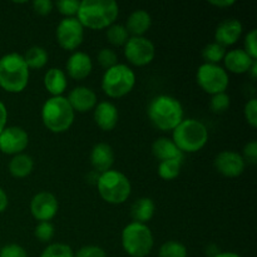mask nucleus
<instances>
[{"mask_svg": "<svg viewBox=\"0 0 257 257\" xmlns=\"http://www.w3.org/2000/svg\"><path fill=\"white\" fill-rule=\"evenodd\" d=\"M172 141L182 153H196L208 142V130L201 120L187 118L172 131Z\"/></svg>", "mask_w": 257, "mask_h": 257, "instance_id": "20e7f679", "label": "nucleus"}, {"mask_svg": "<svg viewBox=\"0 0 257 257\" xmlns=\"http://www.w3.org/2000/svg\"><path fill=\"white\" fill-rule=\"evenodd\" d=\"M151 25H152L151 15L146 10L138 9L128 17L127 24L124 27L128 34H132V37H143L150 30Z\"/></svg>", "mask_w": 257, "mask_h": 257, "instance_id": "412c9836", "label": "nucleus"}, {"mask_svg": "<svg viewBox=\"0 0 257 257\" xmlns=\"http://www.w3.org/2000/svg\"><path fill=\"white\" fill-rule=\"evenodd\" d=\"M97 59L100 67L104 68L105 70L114 67L115 64H118L117 53L113 49H109V48H103V49H100L97 55Z\"/></svg>", "mask_w": 257, "mask_h": 257, "instance_id": "f704fd0d", "label": "nucleus"}, {"mask_svg": "<svg viewBox=\"0 0 257 257\" xmlns=\"http://www.w3.org/2000/svg\"><path fill=\"white\" fill-rule=\"evenodd\" d=\"M153 233L145 223L131 222L122 231L123 250L131 257H146L153 248Z\"/></svg>", "mask_w": 257, "mask_h": 257, "instance_id": "0eeeda50", "label": "nucleus"}, {"mask_svg": "<svg viewBox=\"0 0 257 257\" xmlns=\"http://www.w3.org/2000/svg\"><path fill=\"white\" fill-rule=\"evenodd\" d=\"M160 257H187V248L178 241H167L160 247Z\"/></svg>", "mask_w": 257, "mask_h": 257, "instance_id": "c756f323", "label": "nucleus"}, {"mask_svg": "<svg viewBox=\"0 0 257 257\" xmlns=\"http://www.w3.org/2000/svg\"><path fill=\"white\" fill-rule=\"evenodd\" d=\"M97 188L100 197L110 205L124 203L132 192V186L127 176L115 170L100 173L97 181Z\"/></svg>", "mask_w": 257, "mask_h": 257, "instance_id": "423d86ee", "label": "nucleus"}, {"mask_svg": "<svg viewBox=\"0 0 257 257\" xmlns=\"http://www.w3.org/2000/svg\"><path fill=\"white\" fill-rule=\"evenodd\" d=\"M0 257H28V253L20 245L9 243L0 250Z\"/></svg>", "mask_w": 257, "mask_h": 257, "instance_id": "4c0bfd02", "label": "nucleus"}, {"mask_svg": "<svg viewBox=\"0 0 257 257\" xmlns=\"http://www.w3.org/2000/svg\"><path fill=\"white\" fill-rule=\"evenodd\" d=\"M68 75L75 80H83L92 73L93 63L89 55L84 52H74L65 64Z\"/></svg>", "mask_w": 257, "mask_h": 257, "instance_id": "dca6fc26", "label": "nucleus"}, {"mask_svg": "<svg viewBox=\"0 0 257 257\" xmlns=\"http://www.w3.org/2000/svg\"><path fill=\"white\" fill-rule=\"evenodd\" d=\"M44 87L52 97H60L68 87L67 74L59 68H50L44 75Z\"/></svg>", "mask_w": 257, "mask_h": 257, "instance_id": "5701e85b", "label": "nucleus"}, {"mask_svg": "<svg viewBox=\"0 0 257 257\" xmlns=\"http://www.w3.org/2000/svg\"><path fill=\"white\" fill-rule=\"evenodd\" d=\"M182 168V160H167L158 163V176L162 180L172 181L177 178Z\"/></svg>", "mask_w": 257, "mask_h": 257, "instance_id": "bb28decb", "label": "nucleus"}, {"mask_svg": "<svg viewBox=\"0 0 257 257\" xmlns=\"http://www.w3.org/2000/svg\"><path fill=\"white\" fill-rule=\"evenodd\" d=\"M59 208L57 197L53 193L42 191L30 201V212L39 222H50L55 217Z\"/></svg>", "mask_w": 257, "mask_h": 257, "instance_id": "ddd939ff", "label": "nucleus"}, {"mask_svg": "<svg viewBox=\"0 0 257 257\" xmlns=\"http://www.w3.org/2000/svg\"><path fill=\"white\" fill-rule=\"evenodd\" d=\"M212 257H241V256L237 255V253H235V252H218Z\"/></svg>", "mask_w": 257, "mask_h": 257, "instance_id": "49530a36", "label": "nucleus"}, {"mask_svg": "<svg viewBox=\"0 0 257 257\" xmlns=\"http://www.w3.org/2000/svg\"><path fill=\"white\" fill-rule=\"evenodd\" d=\"M245 52L252 58L253 60H257V30L252 29L250 33H247V35L245 37Z\"/></svg>", "mask_w": 257, "mask_h": 257, "instance_id": "c9c22d12", "label": "nucleus"}, {"mask_svg": "<svg viewBox=\"0 0 257 257\" xmlns=\"http://www.w3.org/2000/svg\"><path fill=\"white\" fill-rule=\"evenodd\" d=\"M124 57L136 67H145L156 57V47L146 37H131L124 44Z\"/></svg>", "mask_w": 257, "mask_h": 257, "instance_id": "9d476101", "label": "nucleus"}, {"mask_svg": "<svg viewBox=\"0 0 257 257\" xmlns=\"http://www.w3.org/2000/svg\"><path fill=\"white\" fill-rule=\"evenodd\" d=\"M54 5L59 10L60 14L64 15L65 18H77L80 2L79 0H59Z\"/></svg>", "mask_w": 257, "mask_h": 257, "instance_id": "2f4dec72", "label": "nucleus"}, {"mask_svg": "<svg viewBox=\"0 0 257 257\" xmlns=\"http://www.w3.org/2000/svg\"><path fill=\"white\" fill-rule=\"evenodd\" d=\"M34 235L40 242H49L55 235V228L52 222H39L35 226Z\"/></svg>", "mask_w": 257, "mask_h": 257, "instance_id": "72a5a7b5", "label": "nucleus"}, {"mask_svg": "<svg viewBox=\"0 0 257 257\" xmlns=\"http://www.w3.org/2000/svg\"><path fill=\"white\" fill-rule=\"evenodd\" d=\"M105 35H107L108 42L112 45H115V47H122V45L124 47L127 40L130 39V34H128L124 25L115 24V23L107 28Z\"/></svg>", "mask_w": 257, "mask_h": 257, "instance_id": "c85d7f7f", "label": "nucleus"}, {"mask_svg": "<svg viewBox=\"0 0 257 257\" xmlns=\"http://www.w3.org/2000/svg\"><path fill=\"white\" fill-rule=\"evenodd\" d=\"M74 257H107V253L99 246L89 245L83 246L82 248H79Z\"/></svg>", "mask_w": 257, "mask_h": 257, "instance_id": "58836bf2", "label": "nucleus"}, {"mask_svg": "<svg viewBox=\"0 0 257 257\" xmlns=\"http://www.w3.org/2000/svg\"><path fill=\"white\" fill-rule=\"evenodd\" d=\"M136 85V74L128 65L115 64L104 72L102 89L109 98H122L131 93Z\"/></svg>", "mask_w": 257, "mask_h": 257, "instance_id": "6e6552de", "label": "nucleus"}, {"mask_svg": "<svg viewBox=\"0 0 257 257\" xmlns=\"http://www.w3.org/2000/svg\"><path fill=\"white\" fill-rule=\"evenodd\" d=\"M243 114H245V119L247 120L248 124L252 128L257 127V99L252 98L248 100L245 104V109H243Z\"/></svg>", "mask_w": 257, "mask_h": 257, "instance_id": "e433bc0d", "label": "nucleus"}, {"mask_svg": "<svg viewBox=\"0 0 257 257\" xmlns=\"http://www.w3.org/2000/svg\"><path fill=\"white\" fill-rule=\"evenodd\" d=\"M148 118L161 131H173L183 120V107L177 98L161 94L153 98L148 105Z\"/></svg>", "mask_w": 257, "mask_h": 257, "instance_id": "f03ea898", "label": "nucleus"}, {"mask_svg": "<svg viewBox=\"0 0 257 257\" xmlns=\"http://www.w3.org/2000/svg\"><path fill=\"white\" fill-rule=\"evenodd\" d=\"M33 168H34V160L25 153L13 156L9 162V172L15 178L28 177L32 173Z\"/></svg>", "mask_w": 257, "mask_h": 257, "instance_id": "393cba45", "label": "nucleus"}, {"mask_svg": "<svg viewBox=\"0 0 257 257\" xmlns=\"http://www.w3.org/2000/svg\"><path fill=\"white\" fill-rule=\"evenodd\" d=\"M196 79L198 85L211 95L226 92L230 84V77L225 68L221 67L220 64H210V63H203L198 67Z\"/></svg>", "mask_w": 257, "mask_h": 257, "instance_id": "1a4fd4ad", "label": "nucleus"}, {"mask_svg": "<svg viewBox=\"0 0 257 257\" xmlns=\"http://www.w3.org/2000/svg\"><path fill=\"white\" fill-rule=\"evenodd\" d=\"M118 118H119L118 108L112 102L104 100L97 103L94 108V122L100 130L105 132L114 130L118 123Z\"/></svg>", "mask_w": 257, "mask_h": 257, "instance_id": "a211bd4d", "label": "nucleus"}, {"mask_svg": "<svg viewBox=\"0 0 257 257\" xmlns=\"http://www.w3.org/2000/svg\"><path fill=\"white\" fill-rule=\"evenodd\" d=\"M7 120H8V110L5 107L4 103L0 100V133L4 131V128L7 127Z\"/></svg>", "mask_w": 257, "mask_h": 257, "instance_id": "79ce46f5", "label": "nucleus"}, {"mask_svg": "<svg viewBox=\"0 0 257 257\" xmlns=\"http://www.w3.org/2000/svg\"><path fill=\"white\" fill-rule=\"evenodd\" d=\"M75 112L65 97H50L42 108L43 124L53 133L67 132L74 122Z\"/></svg>", "mask_w": 257, "mask_h": 257, "instance_id": "39448f33", "label": "nucleus"}, {"mask_svg": "<svg viewBox=\"0 0 257 257\" xmlns=\"http://www.w3.org/2000/svg\"><path fill=\"white\" fill-rule=\"evenodd\" d=\"M226 48L223 45L218 44V43L212 42L208 43L202 50V57L205 59V63H210V64H218L220 62H222L223 58H225Z\"/></svg>", "mask_w": 257, "mask_h": 257, "instance_id": "cd10ccee", "label": "nucleus"}, {"mask_svg": "<svg viewBox=\"0 0 257 257\" xmlns=\"http://www.w3.org/2000/svg\"><path fill=\"white\" fill-rule=\"evenodd\" d=\"M25 63H27L29 69H42L47 65L48 63V53L47 50L39 45H34V47L29 48L24 55Z\"/></svg>", "mask_w": 257, "mask_h": 257, "instance_id": "a878e982", "label": "nucleus"}, {"mask_svg": "<svg viewBox=\"0 0 257 257\" xmlns=\"http://www.w3.org/2000/svg\"><path fill=\"white\" fill-rule=\"evenodd\" d=\"M222 62L225 64L226 72L228 70L233 74H243V73H248L255 60L243 49H232L226 53Z\"/></svg>", "mask_w": 257, "mask_h": 257, "instance_id": "aec40b11", "label": "nucleus"}, {"mask_svg": "<svg viewBox=\"0 0 257 257\" xmlns=\"http://www.w3.org/2000/svg\"><path fill=\"white\" fill-rule=\"evenodd\" d=\"M242 24L237 19H227L217 25L215 30V42L223 47H230L237 43L242 34Z\"/></svg>", "mask_w": 257, "mask_h": 257, "instance_id": "f3484780", "label": "nucleus"}, {"mask_svg": "<svg viewBox=\"0 0 257 257\" xmlns=\"http://www.w3.org/2000/svg\"><path fill=\"white\" fill-rule=\"evenodd\" d=\"M242 158L245 162L250 163V165H256L257 162V142L256 141H251L247 145L243 147L242 151Z\"/></svg>", "mask_w": 257, "mask_h": 257, "instance_id": "ea45409f", "label": "nucleus"}, {"mask_svg": "<svg viewBox=\"0 0 257 257\" xmlns=\"http://www.w3.org/2000/svg\"><path fill=\"white\" fill-rule=\"evenodd\" d=\"M90 163L97 173H104L112 170L114 163V152L112 147L104 142L97 143L90 152Z\"/></svg>", "mask_w": 257, "mask_h": 257, "instance_id": "6ab92c4d", "label": "nucleus"}, {"mask_svg": "<svg viewBox=\"0 0 257 257\" xmlns=\"http://www.w3.org/2000/svg\"><path fill=\"white\" fill-rule=\"evenodd\" d=\"M8 203H9V200H8L7 192L0 187V213H3L7 210Z\"/></svg>", "mask_w": 257, "mask_h": 257, "instance_id": "c03bdc74", "label": "nucleus"}, {"mask_svg": "<svg viewBox=\"0 0 257 257\" xmlns=\"http://www.w3.org/2000/svg\"><path fill=\"white\" fill-rule=\"evenodd\" d=\"M248 73L251 74V78H252V79H256V77H257V60H255V62L252 63V65H251Z\"/></svg>", "mask_w": 257, "mask_h": 257, "instance_id": "a18cd8bd", "label": "nucleus"}, {"mask_svg": "<svg viewBox=\"0 0 257 257\" xmlns=\"http://www.w3.org/2000/svg\"><path fill=\"white\" fill-rule=\"evenodd\" d=\"M33 10H34L37 14L45 17V15H49L52 13L53 8H54V3L50 2V0H35L33 2Z\"/></svg>", "mask_w": 257, "mask_h": 257, "instance_id": "a19ab883", "label": "nucleus"}, {"mask_svg": "<svg viewBox=\"0 0 257 257\" xmlns=\"http://www.w3.org/2000/svg\"><path fill=\"white\" fill-rule=\"evenodd\" d=\"M40 257H74V252L70 246L57 242L48 245Z\"/></svg>", "mask_w": 257, "mask_h": 257, "instance_id": "7c9ffc66", "label": "nucleus"}, {"mask_svg": "<svg viewBox=\"0 0 257 257\" xmlns=\"http://www.w3.org/2000/svg\"><path fill=\"white\" fill-rule=\"evenodd\" d=\"M215 167L225 177H238L243 173L246 162L235 151H222L215 158Z\"/></svg>", "mask_w": 257, "mask_h": 257, "instance_id": "4468645a", "label": "nucleus"}, {"mask_svg": "<svg viewBox=\"0 0 257 257\" xmlns=\"http://www.w3.org/2000/svg\"><path fill=\"white\" fill-rule=\"evenodd\" d=\"M152 153L160 162L167 160H183V153L177 148L172 140L161 137L152 145Z\"/></svg>", "mask_w": 257, "mask_h": 257, "instance_id": "4be33fe9", "label": "nucleus"}, {"mask_svg": "<svg viewBox=\"0 0 257 257\" xmlns=\"http://www.w3.org/2000/svg\"><path fill=\"white\" fill-rule=\"evenodd\" d=\"M156 205L152 198L141 197L136 201L131 208V215L135 222L145 223L147 225L148 221H151L155 216Z\"/></svg>", "mask_w": 257, "mask_h": 257, "instance_id": "b1692460", "label": "nucleus"}, {"mask_svg": "<svg viewBox=\"0 0 257 257\" xmlns=\"http://www.w3.org/2000/svg\"><path fill=\"white\" fill-rule=\"evenodd\" d=\"M67 99L73 110L79 113H85L94 109L98 100L94 90L89 87H84V85H79L70 90Z\"/></svg>", "mask_w": 257, "mask_h": 257, "instance_id": "2eb2a0df", "label": "nucleus"}, {"mask_svg": "<svg viewBox=\"0 0 257 257\" xmlns=\"http://www.w3.org/2000/svg\"><path fill=\"white\" fill-rule=\"evenodd\" d=\"M235 0H210L211 5H213L216 8H220V9L232 7V5H235Z\"/></svg>", "mask_w": 257, "mask_h": 257, "instance_id": "37998d69", "label": "nucleus"}, {"mask_svg": "<svg viewBox=\"0 0 257 257\" xmlns=\"http://www.w3.org/2000/svg\"><path fill=\"white\" fill-rule=\"evenodd\" d=\"M30 69L19 53L0 58V87L9 93H20L29 83Z\"/></svg>", "mask_w": 257, "mask_h": 257, "instance_id": "7ed1b4c3", "label": "nucleus"}, {"mask_svg": "<svg viewBox=\"0 0 257 257\" xmlns=\"http://www.w3.org/2000/svg\"><path fill=\"white\" fill-rule=\"evenodd\" d=\"M230 104H231V98L226 92L212 95L210 102L211 110H212L213 113L226 112V110L230 108Z\"/></svg>", "mask_w": 257, "mask_h": 257, "instance_id": "473e14b6", "label": "nucleus"}, {"mask_svg": "<svg viewBox=\"0 0 257 257\" xmlns=\"http://www.w3.org/2000/svg\"><path fill=\"white\" fill-rule=\"evenodd\" d=\"M55 37L60 48L73 52L83 43L84 28L77 18H64L58 24Z\"/></svg>", "mask_w": 257, "mask_h": 257, "instance_id": "9b49d317", "label": "nucleus"}, {"mask_svg": "<svg viewBox=\"0 0 257 257\" xmlns=\"http://www.w3.org/2000/svg\"><path fill=\"white\" fill-rule=\"evenodd\" d=\"M119 15V7L114 0H83L77 19L83 28L93 30L107 29L114 24Z\"/></svg>", "mask_w": 257, "mask_h": 257, "instance_id": "f257e3e1", "label": "nucleus"}, {"mask_svg": "<svg viewBox=\"0 0 257 257\" xmlns=\"http://www.w3.org/2000/svg\"><path fill=\"white\" fill-rule=\"evenodd\" d=\"M29 145V136L22 127H5L0 133V151L5 155L17 156L23 153Z\"/></svg>", "mask_w": 257, "mask_h": 257, "instance_id": "f8f14e48", "label": "nucleus"}]
</instances>
